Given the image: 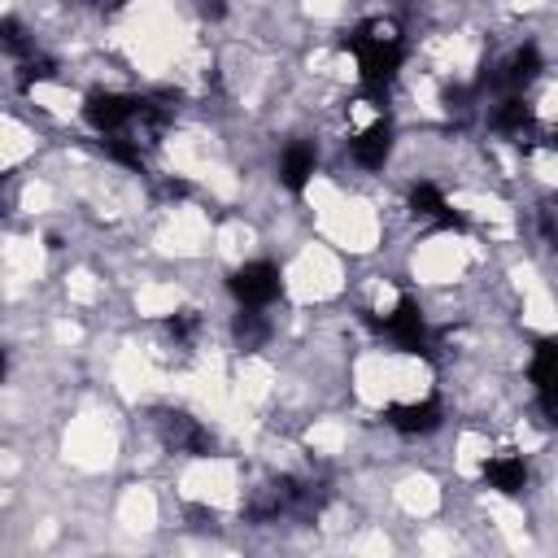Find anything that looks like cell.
Returning a JSON list of instances; mask_svg holds the SVG:
<instances>
[{"label": "cell", "mask_w": 558, "mask_h": 558, "mask_svg": "<svg viewBox=\"0 0 558 558\" xmlns=\"http://www.w3.org/2000/svg\"><path fill=\"white\" fill-rule=\"evenodd\" d=\"M344 48L357 52L362 87L375 92V96L392 83V74L405 61V44H401V35H397L392 22H362V26H353V35H344Z\"/></svg>", "instance_id": "cell-1"}, {"label": "cell", "mask_w": 558, "mask_h": 558, "mask_svg": "<svg viewBox=\"0 0 558 558\" xmlns=\"http://www.w3.org/2000/svg\"><path fill=\"white\" fill-rule=\"evenodd\" d=\"M231 292L240 305H270L279 292H283V279H279V266L275 262H244L235 275H231Z\"/></svg>", "instance_id": "cell-2"}, {"label": "cell", "mask_w": 558, "mask_h": 558, "mask_svg": "<svg viewBox=\"0 0 558 558\" xmlns=\"http://www.w3.org/2000/svg\"><path fill=\"white\" fill-rule=\"evenodd\" d=\"M397 349H405V353H423L427 357V323H423V310H418V301L414 296H401L397 301V310L384 318V323H375Z\"/></svg>", "instance_id": "cell-3"}, {"label": "cell", "mask_w": 558, "mask_h": 558, "mask_svg": "<svg viewBox=\"0 0 558 558\" xmlns=\"http://www.w3.org/2000/svg\"><path fill=\"white\" fill-rule=\"evenodd\" d=\"M140 96H122V92H92L83 105V118L100 131V135H118L122 126H131Z\"/></svg>", "instance_id": "cell-4"}, {"label": "cell", "mask_w": 558, "mask_h": 558, "mask_svg": "<svg viewBox=\"0 0 558 558\" xmlns=\"http://www.w3.org/2000/svg\"><path fill=\"white\" fill-rule=\"evenodd\" d=\"M161 436H166L170 449L192 453V458H205V453L214 449V436H209L196 418H187V414H166V418H161Z\"/></svg>", "instance_id": "cell-5"}, {"label": "cell", "mask_w": 558, "mask_h": 558, "mask_svg": "<svg viewBox=\"0 0 558 558\" xmlns=\"http://www.w3.org/2000/svg\"><path fill=\"white\" fill-rule=\"evenodd\" d=\"M388 423L401 436H427V432L440 427V401L423 397V401H410V405H388Z\"/></svg>", "instance_id": "cell-6"}, {"label": "cell", "mask_w": 558, "mask_h": 558, "mask_svg": "<svg viewBox=\"0 0 558 558\" xmlns=\"http://www.w3.org/2000/svg\"><path fill=\"white\" fill-rule=\"evenodd\" d=\"M410 209L423 214V218H432V222L445 227V231H462V227H466V218L445 205V196H440L436 183H414V187H410Z\"/></svg>", "instance_id": "cell-7"}, {"label": "cell", "mask_w": 558, "mask_h": 558, "mask_svg": "<svg viewBox=\"0 0 558 558\" xmlns=\"http://www.w3.org/2000/svg\"><path fill=\"white\" fill-rule=\"evenodd\" d=\"M314 166H318V153H314V144H305V140L288 144V148H283V157H279V179H283V187L301 192V187L310 183Z\"/></svg>", "instance_id": "cell-8"}, {"label": "cell", "mask_w": 558, "mask_h": 558, "mask_svg": "<svg viewBox=\"0 0 558 558\" xmlns=\"http://www.w3.org/2000/svg\"><path fill=\"white\" fill-rule=\"evenodd\" d=\"M554 366H558V349H554V340H541L536 353H532V384L541 392L545 423H554Z\"/></svg>", "instance_id": "cell-9"}, {"label": "cell", "mask_w": 558, "mask_h": 558, "mask_svg": "<svg viewBox=\"0 0 558 558\" xmlns=\"http://www.w3.org/2000/svg\"><path fill=\"white\" fill-rule=\"evenodd\" d=\"M484 480H488V488L514 497V493H523V484H527V462H523L519 453H497V458H488Z\"/></svg>", "instance_id": "cell-10"}, {"label": "cell", "mask_w": 558, "mask_h": 558, "mask_svg": "<svg viewBox=\"0 0 558 558\" xmlns=\"http://www.w3.org/2000/svg\"><path fill=\"white\" fill-rule=\"evenodd\" d=\"M353 157L366 166V170H375V166H384V157H388V148H392V122L388 118H379V122H371L353 144Z\"/></svg>", "instance_id": "cell-11"}, {"label": "cell", "mask_w": 558, "mask_h": 558, "mask_svg": "<svg viewBox=\"0 0 558 558\" xmlns=\"http://www.w3.org/2000/svg\"><path fill=\"white\" fill-rule=\"evenodd\" d=\"M231 331H235V340H240L244 349H257V344H262V340L270 336V323L262 318V310L244 305V310L235 314V327H231Z\"/></svg>", "instance_id": "cell-12"}, {"label": "cell", "mask_w": 558, "mask_h": 558, "mask_svg": "<svg viewBox=\"0 0 558 558\" xmlns=\"http://www.w3.org/2000/svg\"><path fill=\"white\" fill-rule=\"evenodd\" d=\"M536 70H541V52H536V44H523L514 57H510V70H506V83H527V78H536Z\"/></svg>", "instance_id": "cell-13"}, {"label": "cell", "mask_w": 558, "mask_h": 558, "mask_svg": "<svg viewBox=\"0 0 558 558\" xmlns=\"http://www.w3.org/2000/svg\"><path fill=\"white\" fill-rule=\"evenodd\" d=\"M100 148L113 157V161H122V166H131V170H140L144 166V153H140V140H122V135H105L100 140Z\"/></svg>", "instance_id": "cell-14"}, {"label": "cell", "mask_w": 558, "mask_h": 558, "mask_svg": "<svg viewBox=\"0 0 558 558\" xmlns=\"http://www.w3.org/2000/svg\"><path fill=\"white\" fill-rule=\"evenodd\" d=\"M501 131H523L527 122H532V109L523 105V100H506L501 109H497V118H493Z\"/></svg>", "instance_id": "cell-15"}, {"label": "cell", "mask_w": 558, "mask_h": 558, "mask_svg": "<svg viewBox=\"0 0 558 558\" xmlns=\"http://www.w3.org/2000/svg\"><path fill=\"white\" fill-rule=\"evenodd\" d=\"M0 48H9V52H17V57H31V39H26V31L17 26V22H0Z\"/></svg>", "instance_id": "cell-16"}, {"label": "cell", "mask_w": 558, "mask_h": 558, "mask_svg": "<svg viewBox=\"0 0 558 558\" xmlns=\"http://www.w3.org/2000/svg\"><path fill=\"white\" fill-rule=\"evenodd\" d=\"M52 74H57V65H52V61L31 57V61L22 65V87H31V83H39V78H52Z\"/></svg>", "instance_id": "cell-17"}, {"label": "cell", "mask_w": 558, "mask_h": 558, "mask_svg": "<svg viewBox=\"0 0 558 558\" xmlns=\"http://www.w3.org/2000/svg\"><path fill=\"white\" fill-rule=\"evenodd\" d=\"M196 327H201V318H196L192 310H183V314H174V318H170V336H174V340H192V336H196Z\"/></svg>", "instance_id": "cell-18"}, {"label": "cell", "mask_w": 558, "mask_h": 558, "mask_svg": "<svg viewBox=\"0 0 558 558\" xmlns=\"http://www.w3.org/2000/svg\"><path fill=\"white\" fill-rule=\"evenodd\" d=\"M0 379H4V349H0Z\"/></svg>", "instance_id": "cell-19"}]
</instances>
